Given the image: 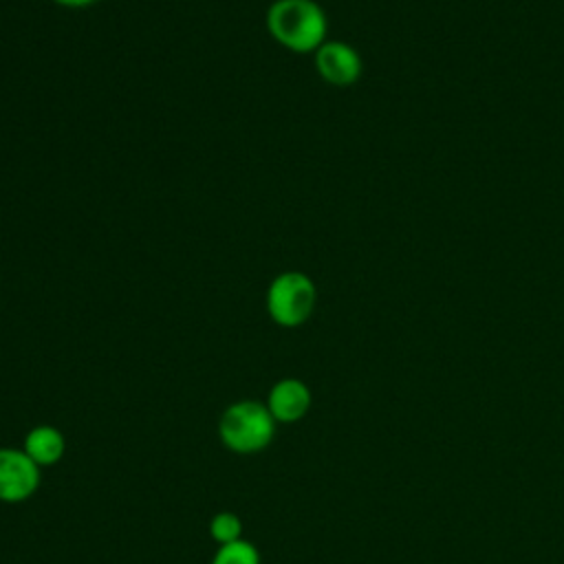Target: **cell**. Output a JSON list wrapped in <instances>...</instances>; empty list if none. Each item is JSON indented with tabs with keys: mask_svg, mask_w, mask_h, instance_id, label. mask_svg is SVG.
<instances>
[{
	"mask_svg": "<svg viewBox=\"0 0 564 564\" xmlns=\"http://www.w3.org/2000/svg\"><path fill=\"white\" fill-rule=\"evenodd\" d=\"M267 29L293 53H315L326 42V15L313 0H275L267 11Z\"/></svg>",
	"mask_w": 564,
	"mask_h": 564,
	"instance_id": "1",
	"label": "cell"
},
{
	"mask_svg": "<svg viewBox=\"0 0 564 564\" xmlns=\"http://www.w3.org/2000/svg\"><path fill=\"white\" fill-rule=\"evenodd\" d=\"M267 408L271 416L280 423L300 421L311 408V392L300 379H282L271 388L267 397Z\"/></svg>",
	"mask_w": 564,
	"mask_h": 564,
	"instance_id": "6",
	"label": "cell"
},
{
	"mask_svg": "<svg viewBox=\"0 0 564 564\" xmlns=\"http://www.w3.org/2000/svg\"><path fill=\"white\" fill-rule=\"evenodd\" d=\"M40 485V467L24 449L0 447V500L22 502L35 494Z\"/></svg>",
	"mask_w": 564,
	"mask_h": 564,
	"instance_id": "4",
	"label": "cell"
},
{
	"mask_svg": "<svg viewBox=\"0 0 564 564\" xmlns=\"http://www.w3.org/2000/svg\"><path fill=\"white\" fill-rule=\"evenodd\" d=\"M315 68L326 84L350 86L361 75V57L346 42H324L315 51Z\"/></svg>",
	"mask_w": 564,
	"mask_h": 564,
	"instance_id": "5",
	"label": "cell"
},
{
	"mask_svg": "<svg viewBox=\"0 0 564 564\" xmlns=\"http://www.w3.org/2000/svg\"><path fill=\"white\" fill-rule=\"evenodd\" d=\"M209 533L212 538L223 546V544H229V542H236L240 540V533H242V522L238 516L229 513V511H220L212 518L209 522Z\"/></svg>",
	"mask_w": 564,
	"mask_h": 564,
	"instance_id": "9",
	"label": "cell"
},
{
	"mask_svg": "<svg viewBox=\"0 0 564 564\" xmlns=\"http://www.w3.org/2000/svg\"><path fill=\"white\" fill-rule=\"evenodd\" d=\"M212 564H260V555L251 542L236 540V542L223 544L216 551Z\"/></svg>",
	"mask_w": 564,
	"mask_h": 564,
	"instance_id": "8",
	"label": "cell"
},
{
	"mask_svg": "<svg viewBox=\"0 0 564 564\" xmlns=\"http://www.w3.org/2000/svg\"><path fill=\"white\" fill-rule=\"evenodd\" d=\"M53 2L59 4V7H68V9H84V7H90L97 0H53Z\"/></svg>",
	"mask_w": 564,
	"mask_h": 564,
	"instance_id": "10",
	"label": "cell"
},
{
	"mask_svg": "<svg viewBox=\"0 0 564 564\" xmlns=\"http://www.w3.org/2000/svg\"><path fill=\"white\" fill-rule=\"evenodd\" d=\"M315 284L302 271H284L267 289V311L275 324L286 328L304 324L315 308Z\"/></svg>",
	"mask_w": 564,
	"mask_h": 564,
	"instance_id": "3",
	"label": "cell"
},
{
	"mask_svg": "<svg viewBox=\"0 0 564 564\" xmlns=\"http://www.w3.org/2000/svg\"><path fill=\"white\" fill-rule=\"evenodd\" d=\"M220 441L236 454H253L264 449L275 434V419L269 408L258 401L231 403L220 416Z\"/></svg>",
	"mask_w": 564,
	"mask_h": 564,
	"instance_id": "2",
	"label": "cell"
},
{
	"mask_svg": "<svg viewBox=\"0 0 564 564\" xmlns=\"http://www.w3.org/2000/svg\"><path fill=\"white\" fill-rule=\"evenodd\" d=\"M64 449L66 443L62 432L51 425H37L24 438V452L37 467L55 465L64 456Z\"/></svg>",
	"mask_w": 564,
	"mask_h": 564,
	"instance_id": "7",
	"label": "cell"
}]
</instances>
